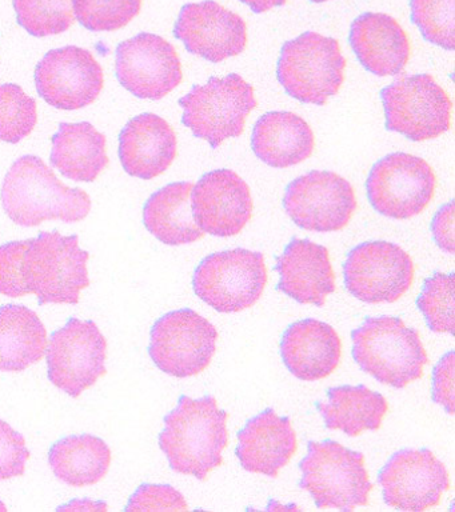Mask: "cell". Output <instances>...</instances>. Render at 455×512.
Returning a JSON list of instances; mask_svg holds the SVG:
<instances>
[{"label":"cell","mask_w":455,"mask_h":512,"mask_svg":"<svg viewBox=\"0 0 455 512\" xmlns=\"http://www.w3.org/2000/svg\"><path fill=\"white\" fill-rule=\"evenodd\" d=\"M351 340L358 367L386 386H409L429 363L419 332L397 316L366 318L351 332Z\"/></svg>","instance_id":"4"},{"label":"cell","mask_w":455,"mask_h":512,"mask_svg":"<svg viewBox=\"0 0 455 512\" xmlns=\"http://www.w3.org/2000/svg\"><path fill=\"white\" fill-rule=\"evenodd\" d=\"M49 464L61 482L71 487L93 486L109 472L111 450L98 436H66L51 446Z\"/></svg>","instance_id":"30"},{"label":"cell","mask_w":455,"mask_h":512,"mask_svg":"<svg viewBox=\"0 0 455 512\" xmlns=\"http://www.w3.org/2000/svg\"><path fill=\"white\" fill-rule=\"evenodd\" d=\"M345 70L346 59L338 40L307 31L283 44L277 78L291 98L325 106L341 90Z\"/></svg>","instance_id":"6"},{"label":"cell","mask_w":455,"mask_h":512,"mask_svg":"<svg viewBox=\"0 0 455 512\" xmlns=\"http://www.w3.org/2000/svg\"><path fill=\"white\" fill-rule=\"evenodd\" d=\"M38 122L37 102L18 84L0 86V140L19 143L33 132Z\"/></svg>","instance_id":"32"},{"label":"cell","mask_w":455,"mask_h":512,"mask_svg":"<svg viewBox=\"0 0 455 512\" xmlns=\"http://www.w3.org/2000/svg\"><path fill=\"white\" fill-rule=\"evenodd\" d=\"M454 351L447 352L433 370V400L449 415H454Z\"/></svg>","instance_id":"38"},{"label":"cell","mask_w":455,"mask_h":512,"mask_svg":"<svg viewBox=\"0 0 455 512\" xmlns=\"http://www.w3.org/2000/svg\"><path fill=\"white\" fill-rule=\"evenodd\" d=\"M235 455L246 471L277 478L297 452V434L291 420L273 408L247 420L238 432Z\"/></svg>","instance_id":"22"},{"label":"cell","mask_w":455,"mask_h":512,"mask_svg":"<svg viewBox=\"0 0 455 512\" xmlns=\"http://www.w3.org/2000/svg\"><path fill=\"white\" fill-rule=\"evenodd\" d=\"M47 331L37 312L22 304L0 307V371L22 372L41 362Z\"/></svg>","instance_id":"28"},{"label":"cell","mask_w":455,"mask_h":512,"mask_svg":"<svg viewBox=\"0 0 455 512\" xmlns=\"http://www.w3.org/2000/svg\"><path fill=\"white\" fill-rule=\"evenodd\" d=\"M386 128L413 142L438 138L451 127L453 102L429 74L406 75L381 91Z\"/></svg>","instance_id":"9"},{"label":"cell","mask_w":455,"mask_h":512,"mask_svg":"<svg viewBox=\"0 0 455 512\" xmlns=\"http://www.w3.org/2000/svg\"><path fill=\"white\" fill-rule=\"evenodd\" d=\"M266 284L265 256L245 248L206 256L193 276L195 295L222 314L253 307L261 299Z\"/></svg>","instance_id":"8"},{"label":"cell","mask_w":455,"mask_h":512,"mask_svg":"<svg viewBox=\"0 0 455 512\" xmlns=\"http://www.w3.org/2000/svg\"><path fill=\"white\" fill-rule=\"evenodd\" d=\"M39 96L58 110L90 106L103 90L101 64L85 48L67 46L51 50L35 68Z\"/></svg>","instance_id":"17"},{"label":"cell","mask_w":455,"mask_h":512,"mask_svg":"<svg viewBox=\"0 0 455 512\" xmlns=\"http://www.w3.org/2000/svg\"><path fill=\"white\" fill-rule=\"evenodd\" d=\"M115 74L121 86L139 99L165 98L183 80L181 59L173 44L150 32L119 43Z\"/></svg>","instance_id":"16"},{"label":"cell","mask_w":455,"mask_h":512,"mask_svg":"<svg viewBox=\"0 0 455 512\" xmlns=\"http://www.w3.org/2000/svg\"><path fill=\"white\" fill-rule=\"evenodd\" d=\"M107 340L93 320L71 318L47 343L50 382L71 398H79L107 374Z\"/></svg>","instance_id":"12"},{"label":"cell","mask_w":455,"mask_h":512,"mask_svg":"<svg viewBox=\"0 0 455 512\" xmlns=\"http://www.w3.org/2000/svg\"><path fill=\"white\" fill-rule=\"evenodd\" d=\"M174 36L190 54L211 63L242 54L247 46L245 20L214 0L185 4L175 22Z\"/></svg>","instance_id":"18"},{"label":"cell","mask_w":455,"mask_h":512,"mask_svg":"<svg viewBox=\"0 0 455 512\" xmlns=\"http://www.w3.org/2000/svg\"><path fill=\"white\" fill-rule=\"evenodd\" d=\"M378 483L387 506L425 511L438 506L449 491L450 475L429 448H403L381 468Z\"/></svg>","instance_id":"15"},{"label":"cell","mask_w":455,"mask_h":512,"mask_svg":"<svg viewBox=\"0 0 455 512\" xmlns=\"http://www.w3.org/2000/svg\"><path fill=\"white\" fill-rule=\"evenodd\" d=\"M434 242L447 254H454V203L442 206L434 215L431 223Z\"/></svg>","instance_id":"39"},{"label":"cell","mask_w":455,"mask_h":512,"mask_svg":"<svg viewBox=\"0 0 455 512\" xmlns=\"http://www.w3.org/2000/svg\"><path fill=\"white\" fill-rule=\"evenodd\" d=\"M218 331L190 308L167 312L150 331L149 355L155 366L175 378L205 371L217 351Z\"/></svg>","instance_id":"11"},{"label":"cell","mask_w":455,"mask_h":512,"mask_svg":"<svg viewBox=\"0 0 455 512\" xmlns=\"http://www.w3.org/2000/svg\"><path fill=\"white\" fill-rule=\"evenodd\" d=\"M26 439L9 423L0 419V480L22 476L30 459Z\"/></svg>","instance_id":"37"},{"label":"cell","mask_w":455,"mask_h":512,"mask_svg":"<svg viewBox=\"0 0 455 512\" xmlns=\"http://www.w3.org/2000/svg\"><path fill=\"white\" fill-rule=\"evenodd\" d=\"M299 487L309 492L315 506L353 511L369 504L373 483L365 466V455L334 440L307 444V455L299 463Z\"/></svg>","instance_id":"5"},{"label":"cell","mask_w":455,"mask_h":512,"mask_svg":"<svg viewBox=\"0 0 455 512\" xmlns=\"http://www.w3.org/2000/svg\"><path fill=\"white\" fill-rule=\"evenodd\" d=\"M239 2L245 3L255 14H263L275 7L285 6L289 0H239Z\"/></svg>","instance_id":"41"},{"label":"cell","mask_w":455,"mask_h":512,"mask_svg":"<svg viewBox=\"0 0 455 512\" xmlns=\"http://www.w3.org/2000/svg\"><path fill=\"white\" fill-rule=\"evenodd\" d=\"M50 163L67 179L94 182L109 164L106 136L91 123H61L53 136Z\"/></svg>","instance_id":"26"},{"label":"cell","mask_w":455,"mask_h":512,"mask_svg":"<svg viewBox=\"0 0 455 512\" xmlns=\"http://www.w3.org/2000/svg\"><path fill=\"white\" fill-rule=\"evenodd\" d=\"M437 190V175L426 160L393 152L378 160L367 176V198L386 218L405 220L426 210Z\"/></svg>","instance_id":"10"},{"label":"cell","mask_w":455,"mask_h":512,"mask_svg":"<svg viewBox=\"0 0 455 512\" xmlns=\"http://www.w3.org/2000/svg\"><path fill=\"white\" fill-rule=\"evenodd\" d=\"M109 506L105 502H95L90 499H75L69 504L58 507V511H107Z\"/></svg>","instance_id":"40"},{"label":"cell","mask_w":455,"mask_h":512,"mask_svg":"<svg viewBox=\"0 0 455 512\" xmlns=\"http://www.w3.org/2000/svg\"><path fill=\"white\" fill-rule=\"evenodd\" d=\"M311 3H325L329 2V0H310Z\"/></svg>","instance_id":"42"},{"label":"cell","mask_w":455,"mask_h":512,"mask_svg":"<svg viewBox=\"0 0 455 512\" xmlns=\"http://www.w3.org/2000/svg\"><path fill=\"white\" fill-rule=\"evenodd\" d=\"M143 0H73L74 14L91 32H113L141 12Z\"/></svg>","instance_id":"34"},{"label":"cell","mask_w":455,"mask_h":512,"mask_svg":"<svg viewBox=\"0 0 455 512\" xmlns=\"http://www.w3.org/2000/svg\"><path fill=\"white\" fill-rule=\"evenodd\" d=\"M354 187L333 171H311L286 187L283 207L306 231H341L357 211Z\"/></svg>","instance_id":"14"},{"label":"cell","mask_w":455,"mask_h":512,"mask_svg":"<svg viewBox=\"0 0 455 512\" xmlns=\"http://www.w3.org/2000/svg\"><path fill=\"white\" fill-rule=\"evenodd\" d=\"M19 26L35 38L62 34L74 23L73 0H13Z\"/></svg>","instance_id":"31"},{"label":"cell","mask_w":455,"mask_h":512,"mask_svg":"<svg viewBox=\"0 0 455 512\" xmlns=\"http://www.w3.org/2000/svg\"><path fill=\"white\" fill-rule=\"evenodd\" d=\"M349 43L359 63L370 74L398 75L409 63V36L397 19L383 12H365L355 18Z\"/></svg>","instance_id":"23"},{"label":"cell","mask_w":455,"mask_h":512,"mask_svg":"<svg viewBox=\"0 0 455 512\" xmlns=\"http://www.w3.org/2000/svg\"><path fill=\"white\" fill-rule=\"evenodd\" d=\"M414 275L411 256L385 240L358 244L343 264L346 290L370 304L397 302L413 286Z\"/></svg>","instance_id":"13"},{"label":"cell","mask_w":455,"mask_h":512,"mask_svg":"<svg viewBox=\"0 0 455 512\" xmlns=\"http://www.w3.org/2000/svg\"><path fill=\"white\" fill-rule=\"evenodd\" d=\"M257 104L254 87L238 74L214 76L179 99L182 123L214 150L242 135Z\"/></svg>","instance_id":"7"},{"label":"cell","mask_w":455,"mask_h":512,"mask_svg":"<svg viewBox=\"0 0 455 512\" xmlns=\"http://www.w3.org/2000/svg\"><path fill=\"white\" fill-rule=\"evenodd\" d=\"M417 307L437 334H454V274L435 272L423 283Z\"/></svg>","instance_id":"33"},{"label":"cell","mask_w":455,"mask_h":512,"mask_svg":"<svg viewBox=\"0 0 455 512\" xmlns=\"http://www.w3.org/2000/svg\"><path fill=\"white\" fill-rule=\"evenodd\" d=\"M0 510H6L5 504H3L2 502H0Z\"/></svg>","instance_id":"43"},{"label":"cell","mask_w":455,"mask_h":512,"mask_svg":"<svg viewBox=\"0 0 455 512\" xmlns=\"http://www.w3.org/2000/svg\"><path fill=\"white\" fill-rule=\"evenodd\" d=\"M281 356L295 378L315 382L337 370L342 359L341 338L321 320H299L283 332Z\"/></svg>","instance_id":"24"},{"label":"cell","mask_w":455,"mask_h":512,"mask_svg":"<svg viewBox=\"0 0 455 512\" xmlns=\"http://www.w3.org/2000/svg\"><path fill=\"white\" fill-rule=\"evenodd\" d=\"M193 183H170L154 192L143 207V224L167 246H183L203 238L191 210Z\"/></svg>","instance_id":"27"},{"label":"cell","mask_w":455,"mask_h":512,"mask_svg":"<svg viewBox=\"0 0 455 512\" xmlns=\"http://www.w3.org/2000/svg\"><path fill=\"white\" fill-rule=\"evenodd\" d=\"M0 199L7 216L22 227L39 226L46 220L77 223L91 211L89 194L65 186L35 155L22 156L11 166Z\"/></svg>","instance_id":"3"},{"label":"cell","mask_w":455,"mask_h":512,"mask_svg":"<svg viewBox=\"0 0 455 512\" xmlns=\"http://www.w3.org/2000/svg\"><path fill=\"white\" fill-rule=\"evenodd\" d=\"M251 148L267 166H297L313 155L314 132L309 123L294 112H267L254 124Z\"/></svg>","instance_id":"25"},{"label":"cell","mask_w":455,"mask_h":512,"mask_svg":"<svg viewBox=\"0 0 455 512\" xmlns=\"http://www.w3.org/2000/svg\"><path fill=\"white\" fill-rule=\"evenodd\" d=\"M317 410L329 430H339L355 438L363 431H377L389 411L385 396L369 387L338 386L327 391V402H318Z\"/></svg>","instance_id":"29"},{"label":"cell","mask_w":455,"mask_h":512,"mask_svg":"<svg viewBox=\"0 0 455 512\" xmlns=\"http://www.w3.org/2000/svg\"><path fill=\"white\" fill-rule=\"evenodd\" d=\"M89 252L77 235L39 232L37 238L0 246V294L18 299L35 295L38 303L77 304L90 286Z\"/></svg>","instance_id":"1"},{"label":"cell","mask_w":455,"mask_h":512,"mask_svg":"<svg viewBox=\"0 0 455 512\" xmlns=\"http://www.w3.org/2000/svg\"><path fill=\"white\" fill-rule=\"evenodd\" d=\"M185 496L169 484H142L130 496L125 511H187Z\"/></svg>","instance_id":"36"},{"label":"cell","mask_w":455,"mask_h":512,"mask_svg":"<svg viewBox=\"0 0 455 512\" xmlns=\"http://www.w3.org/2000/svg\"><path fill=\"white\" fill-rule=\"evenodd\" d=\"M118 154L130 176L143 180L157 178L177 158V134L167 120L146 112L122 128Z\"/></svg>","instance_id":"21"},{"label":"cell","mask_w":455,"mask_h":512,"mask_svg":"<svg viewBox=\"0 0 455 512\" xmlns=\"http://www.w3.org/2000/svg\"><path fill=\"white\" fill-rule=\"evenodd\" d=\"M278 290L301 304L325 306L335 291L330 252L309 239H293L277 258Z\"/></svg>","instance_id":"20"},{"label":"cell","mask_w":455,"mask_h":512,"mask_svg":"<svg viewBox=\"0 0 455 512\" xmlns=\"http://www.w3.org/2000/svg\"><path fill=\"white\" fill-rule=\"evenodd\" d=\"M227 419L229 412L218 406L214 396L182 395L177 407L165 416L158 440L171 470L203 482L221 467L229 444Z\"/></svg>","instance_id":"2"},{"label":"cell","mask_w":455,"mask_h":512,"mask_svg":"<svg viewBox=\"0 0 455 512\" xmlns=\"http://www.w3.org/2000/svg\"><path fill=\"white\" fill-rule=\"evenodd\" d=\"M191 210L197 226L207 234L229 238L241 234L253 216L249 184L229 168L203 175L191 190Z\"/></svg>","instance_id":"19"},{"label":"cell","mask_w":455,"mask_h":512,"mask_svg":"<svg viewBox=\"0 0 455 512\" xmlns=\"http://www.w3.org/2000/svg\"><path fill=\"white\" fill-rule=\"evenodd\" d=\"M410 10L426 42L454 50L455 0H410Z\"/></svg>","instance_id":"35"}]
</instances>
